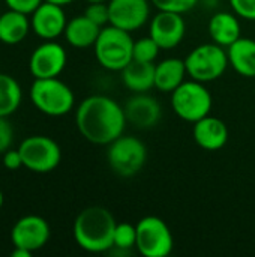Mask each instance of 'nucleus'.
<instances>
[{
  "label": "nucleus",
  "instance_id": "nucleus-32",
  "mask_svg": "<svg viewBox=\"0 0 255 257\" xmlns=\"http://www.w3.org/2000/svg\"><path fill=\"white\" fill-rule=\"evenodd\" d=\"M30 254L32 253H29L23 248H14V251H12V257H29Z\"/></svg>",
  "mask_w": 255,
  "mask_h": 257
},
{
  "label": "nucleus",
  "instance_id": "nucleus-30",
  "mask_svg": "<svg viewBox=\"0 0 255 257\" xmlns=\"http://www.w3.org/2000/svg\"><path fill=\"white\" fill-rule=\"evenodd\" d=\"M2 163L3 167L8 170H17L20 167H23V158L18 149H8L2 154Z\"/></svg>",
  "mask_w": 255,
  "mask_h": 257
},
{
  "label": "nucleus",
  "instance_id": "nucleus-18",
  "mask_svg": "<svg viewBox=\"0 0 255 257\" xmlns=\"http://www.w3.org/2000/svg\"><path fill=\"white\" fill-rule=\"evenodd\" d=\"M188 77L185 59L167 57L155 63V87L162 93H171Z\"/></svg>",
  "mask_w": 255,
  "mask_h": 257
},
{
  "label": "nucleus",
  "instance_id": "nucleus-16",
  "mask_svg": "<svg viewBox=\"0 0 255 257\" xmlns=\"http://www.w3.org/2000/svg\"><path fill=\"white\" fill-rule=\"evenodd\" d=\"M192 137L201 149L215 152L228 143L230 131L224 120L209 114L194 123Z\"/></svg>",
  "mask_w": 255,
  "mask_h": 257
},
{
  "label": "nucleus",
  "instance_id": "nucleus-22",
  "mask_svg": "<svg viewBox=\"0 0 255 257\" xmlns=\"http://www.w3.org/2000/svg\"><path fill=\"white\" fill-rule=\"evenodd\" d=\"M120 72L125 87L132 93H146L155 87V63L132 60Z\"/></svg>",
  "mask_w": 255,
  "mask_h": 257
},
{
  "label": "nucleus",
  "instance_id": "nucleus-27",
  "mask_svg": "<svg viewBox=\"0 0 255 257\" xmlns=\"http://www.w3.org/2000/svg\"><path fill=\"white\" fill-rule=\"evenodd\" d=\"M200 0H150V3L158 11H171L185 14L191 9H194L198 5Z\"/></svg>",
  "mask_w": 255,
  "mask_h": 257
},
{
  "label": "nucleus",
  "instance_id": "nucleus-2",
  "mask_svg": "<svg viewBox=\"0 0 255 257\" xmlns=\"http://www.w3.org/2000/svg\"><path fill=\"white\" fill-rule=\"evenodd\" d=\"M116 224L114 215L107 208L98 205L87 206L74 221V241L87 253H107L113 248Z\"/></svg>",
  "mask_w": 255,
  "mask_h": 257
},
{
  "label": "nucleus",
  "instance_id": "nucleus-29",
  "mask_svg": "<svg viewBox=\"0 0 255 257\" xmlns=\"http://www.w3.org/2000/svg\"><path fill=\"white\" fill-rule=\"evenodd\" d=\"M14 140V130L8 117H0V154L8 151Z\"/></svg>",
  "mask_w": 255,
  "mask_h": 257
},
{
  "label": "nucleus",
  "instance_id": "nucleus-12",
  "mask_svg": "<svg viewBox=\"0 0 255 257\" xmlns=\"http://www.w3.org/2000/svg\"><path fill=\"white\" fill-rule=\"evenodd\" d=\"M68 62L66 50L56 41H45L38 45L29 59V71L33 78L59 77Z\"/></svg>",
  "mask_w": 255,
  "mask_h": 257
},
{
  "label": "nucleus",
  "instance_id": "nucleus-23",
  "mask_svg": "<svg viewBox=\"0 0 255 257\" xmlns=\"http://www.w3.org/2000/svg\"><path fill=\"white\" fill-rule=\"evenodd\" d=\"M21 87L18 81L5 72H0V117H9L21 104Z\"/></svg>",
  "mask_w": 255,
  "mask_h": 257
},
{
  "label": "nucleus",
  "instance_id": "nucleus-15",
  "mask_svg": "<svg viewBox=\"0 0 255 257\" xmlns=\"http://www.w3.org/2000/svg\"><path fill=\"white\" fill-rule=\"evenodd\" d=\"M128 123L137 130H150L156 126L162 117V107L155 96L146 93H134L123 107Z\"/></svg>",
  "mask_w": 255,
  "mask_h": 257
},
{
  "label": "nucleus",
  "instance_id": "nucleus-19",
  "mask_svg": "<svg viewBox=\"0 0 255 257\" xmlns=\"http://www.w3.org/2000/svg\"><path fill=\"white\" fill-rule=\"evenodd\" d=\"M101 29V26H98L84 14H81L68 20L63 36L66 42L74 48H89L95 45Z\"/></svg>",
  "mask_w": 255,
  "mask_h": 257
},
{
  "label": "nucleus",
  "instance_id": "nucleus-10",
  "mask_svg": "<svg viewBox=\"0 0 255 257\" xmlns=\"http://www.w3.org/2000/svg\"><path fill=\"white\" fill-rule=\"evenodd\" d=\"M51 236L50 224L39 215H24L18 218L11 229V242L14 248H23L35 253L47 245Z\"/></svg>",
  "mask_w": 255,
  "mask_h": 257
},
{
  "label": "nucleus",
  "instance_id": "nucleus-34",
  "mask_svg": "<svg viewBox=\"0 0 255 257\" xmlns=\"http://www.w3.org/2000/svg\"><path fill=\"white\" fill-rule=\"evenodd\" d=\"M3 203H5V197H3V193L0 191V211H2V208H3Z\"/></svg>",
  "mask_w": 255,
  "mask_h": 257
},
{
  "label": "nucleus",
  "instance_id": "nucleus-13",
  "mask_svg": "<svg viewBox=\"0 0 255 257\" xmlns=\"http://www.w3.org/2000/svg\"><path fill=\"white\" fill-rule=\"evenodd\" d=\"M150 0H108L110 24L126 32L140 30L150 21Z\"/></svg>",
  "mask_w": 255,
  "mask_h": 257
},
{
  "label": "nucleus",
  "instance_id": "nucleus-24",
  "mask_svg": "<svg viewBox=\"0 0 255 257\" xmlns=\"http://www.w3.org/2000/svg\"><path fill=\"white\" fill-rule=\"evenodd\" d=\"M137 244V227L131 223H117L113 238V248L128 251L135 248Z\"/></svg>",
  "mask_w": 255,
  "mask_h": 257
},
{
  "label": "nucleus",
  "instance_id": "nucleus-11",
  "mask_svg": "<svg viewBox=\"0 0 255 257\" xmlns=\"http://www.w3.org/2000/svg\"><path fill=\"white\" fill-rule=\"evenodd\" d=\"M186 35L183 14L171 11H158L149 21V36L161 50L176 48Z\"/></svg>",
  "mask_w": 255,
  "mask_h": 257
},
{
  "label": "nucleus",
  "instance_id": "nucleus-31",
  "mask_svg": "<svg viewBox=\"0 0 255 257\" xmlns=\"http://www.w3.org/2000/svg\"><path fill=\"white\" fill-rule=\"evenodd\" d=\"M9 9H15L30 15L44 0H3Z\"/></svg>",
  "mask_w": 255,
  "mask_h": 257
},
{
  "label": "nucleus",
  "instance_id": "nucleus-17",
  "mask_svg": "<svg viewBox=\"0 0 255 257\" xmlns=\"http://www.w3.org/2000/svg\"><path fill=\"white\" fill-rule=\"evenodd\" d=\"M207 30L212 42L228 48L242 36L240 17L236 15L234 12L218 11L210 17Z\"/></svg>",
  "mask_w": 255,
  "mask_h": 257
},
{
  "label": "nucleus",
  "instance_id": "nucleus-33",
  "mask_svg": "<svg viewBox=\"0 0 255 257\" xmlns=\"http://www.w3.org/2000/svg\"><path fill=\"white\" fill-rule=\"evenodd\" d=\"M47 2H51V3H56V5H60V6H66V5L72 3L74 0H47Z\"/></svg>",
  "mask_w": 255,
  "mask_h": 257
},
{
  "label": "nucleus",
  "instance_id": "nucleus-3",
  "mask_svg": "<svg viewBox=\"0 0 255 257\" xmlns=\"http://www.w3.org/2000/svg\"><path fill=\"white\" fill-rule=\"evenodd\" d=\"M98 63L113 72H120L134 59V39L131 32L107 24L93 45Z\"/></svg>",
  "mask_w": 255,
  "mask_h": 257
},
{
  "label": "nucleus",
  "instance_id": "nucleus-5",
  "mask_svg": "<svg viewBox=\"0 0 255 257\" xmlns=\"http://www.w3.org/2000/svg\"><path fill=\"white\" fill-rule=\"evenodd\" d=\"M212 107L213 98L206 87V83L192 78L185 80L177 89L171 92V108L174 114L192 125L209 116Z\"/></svg>",
  "mask_w": 255,
  "mask_h": 257
},
{
  "label": "nucleus",
  "instance_id": "nucleus-26",
  "mask_svg": "<svg viewBox=\"0 0 255 257\" xmlns=\"http://www.w3.org/2000/svg\"><path fill=\"white\" fill-rule=\"evenodd\" d=\"M84 15L90 18L98 26L104 27L110 24V11H108V2H95L89 3L84 9Z\"/></svg>",
  "mask_w": 255,
  "mask_h": 257
},
{
  "label": "nucleus",
  "instance_id": "nucleus-20",
  "mask_svg": "<svg viewBox=\"0 0 255 257\" xmlns=\"http://www.w3.org/2000/svg\"><path fill=\"white\" fill-rule=\"evenodd\" d=\"M32 29L27 14L9 9L0 14V42L6 45H17L24 41Z\"/></svg>",
  "mask_w": 255,
  "mask_h": 257
},
{
  "label": "nucleus",
  "instance_id": "nucleus-25",
  "mask_svg": "<svg viewBox=\"0 0 255 257\" xmlns=\"http://www.w3.org/2000/svg\"><path fill=\"white\" fill-rule=\"evenodd\" d=\"M159 45L150 38L144 36L137 41H134V59L137 62H144V63H155V60L159 56Z\"/></svg>",
  "mask_w": 255,
  "mask_h": 257
},
{
  "label": "nucleus",
  "instance_id": "nucleus-9",
  "mask_svg": "<svg viewBox=\"0 0 255 257\" xmlns=\"http://www.w3.org/2000/svg\"><path fill=\"white\" fill-rule=\"evenodd\" d=\"M23 167L33 173H50L62 161V149L59 143L42 134H35L26 137L18 148Z\"/></svg>",
  "mask_w": 255,
  "mask_h": 257
},
{
  "label": "nucleus",
  "instance_id": "nucleus-7",
  "mask_svg": "<svg viewBox=\"0 0 255 257\" xmlns=\"http://www.w3.org/2000/svg\"><path fill=\"white\" fill-rule=\"evenodd\" d=\"M107 161L117 176L132 178L147 163V146L138 137L122 134L107 145Z\"/></svg>",
  "mask_w": 255,
  "mask_h": 257
},
{
  "label": "nucleus",
  "instance_id": "nucleus-21",
  "mask_svg": "<svg viewBox=\"0 0 255 257\" xmlns=\"http://www.w3.org/2000/svg\"><path fill=\"white\" fill-rule=\"evenodd\" d=\"M230 66L245 78H255V39L240 36L227 48Z\"/></svg>",
  "mask_w": 255,
  "mask_h": 257
},
{
  "label": "nucleus",
  "instance_id": "nucleus-14",
  "mask_svg": "<svg viewBox=\"0 0 255 257\" xmlns=\"http://www.w3.org/2000/svg\"><path fill=\"white\" fill-rule=\"evenodd\" d=\"M68 18L63 11V6L44 0L32 14L30 24L36 36L44 41H54L63 35Z\"/></svg>",
  "mask_w": 255,
  "mask_h": 257
},
{
  "label": "nucleus",
  "instance_id": "nucleus-6",
  "mask_svg": "<svg viewBox=\"0 0 255 257\" xmlns=\"http://www.w3.org/2000/svg\"><path fill=\"white\" fill-rule=\"evenodd\" d=\"M188 77L201 83H212L221 78L230 66L225 47L206 42L192 48L185 57Z\"/></svg>",
  "mask_w": 255,
  "mask_h": 257
},
{
  "label": "nucleus",
  "instance_id": "nucleus-28",
  "mask_svg": "<svg viewBox=\"0 0 255 257\" xmlns=\"http://www.w3.org/2000/svg\"><path fill=\"white\" fill-rule=\"evenodd\" d=\"M231 9L242 20L255 21V0H230Z\"/></svg>",
  "mask_w": 255,
  "mask_h": 257
},
{
  "label": "nucleus",
  "instance_id": "nucleus-8",
  "mask_svg": "<svg viewBox=\"0 0 255 257\" xmlns=\"http://www.w3.org/2000/svg\"><path fill=\"white\" fill-rule=\"evenodd\" d=\"M135 248L143 257H167L173 253L174 238L168 224L155 215L143 217L137 224Z\"/></svg>",
  "mask_w": 255,
  "mask_h": 257
},
{
  "label": "nucleus",
  "instance_id": "nucleus-1",
  "mask_svg": "<svg viewBox=\"0 0 255 257\" xmlns=\"http://www.w3.org/2000/svg\"><path fill=\"white\" fill-rule=\"evenodd\" d=\"M75 125L87 142L107 146L125 133L128 120L117 101L107 95H90L77 107Z\"/></svg>",
  "mask_w": 255,
  "mask_h": 257
},
{
  "label": "nucleus",
  "instance_id": "nucleus-4",
  "mask_svg": "<svg viewBox=\"0 0 255 257\" xmlns=\"http://www.w3.org/2000/svg\"><path fill=\"white\" fill-rule=\"evenodd\" d=\"M30 101L42 114L62 117L74 108L75 95L66 83L59 80V77L35 78L30 86Z\"/></svg>",
  "mask_w": 255,
  "mask_h": 257
},
{
  "label": "nucleus",
  "instance_id": "nucleus-35",
  "mask_svg": "<svg viewBox=\"0 0 255 257\" xmlns=\"http://www.w3.org/2000/svg\"><path fill=\"white\" fill-rule=\"evenodd\" d=\"M87 3H95V2H108V0H86Z\"/></svg>",
  "mask_w": 255,
  "mask_h": 257
}]
</instances>
